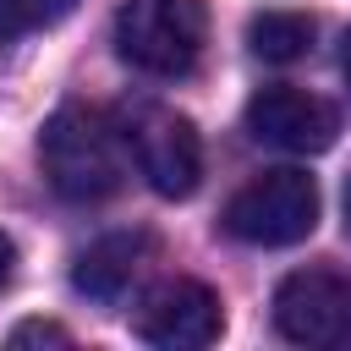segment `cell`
I'll list each match as a JSON object with an SVG mask.
<instances>
[{
	"label": "cell",
	"mask_w": 351,
	"mask_h": 351,
	"mask_svg": "<svg viewBox=\"0 0 351 351\" xmlns=\"http://www.w3.org/2000/svg\"><path fill=\"white\" fill-rule=\"evenodd\" d=\"M38 165L66 203H104L126 181V132L93 104H60L38 132Z\"/></svg>",
	"instance_id": "1"
},
{
	"label": "cell",
	"mask_w": 351,
	"mask_h": 351,
	"mask_svg": "<svg viewBox=\"0 0 351 351\" xmlns=\"http://www.w3.org/2000/svg\"><path fill=\"white\" fill-rule=\"evenodd\" d=\"M208 38L203 0H121L115 55L143 77H186Z\"/></svg>",
	"instance_id": "2"
},
{
	"label": "cell",
	"mask_w": 351,
	"mask_h": 351,
	"mask_svg": "<svg viewBox=\"0 0 351 351\" xmlns=\"http://www.w3.org/2000/svg\"><path fill=\"white\" fill-rule=\"evenodd\" d=\"M318 225V181L296 165L252 176L225 203V230L247 247H291Z\"/></svg>",
	"instance_id": "3"
},
{
	"label": "cell",
	"mask_w": 351,
	"mask_h": 351,
	"mask_svg": "<svg viewBox=\"0 0 351 351\" xmlns=\"http://www.w3.org/2000/svg\"><path fill=\"white\" fill-rule=\"evenodd\" d=\"M121 132H126V148H132L143 181L159 197H192L197 192V181H203V143H197L186 115L159 110V104H132L121 115Z\"/></svg>",
	"instance_id": "4"
},
{
	"label": "cell",
	"mask_w": 351,
	"mask_h": 351,
	"mask_svg": "<svg viewBox=\"0 0 351 351\" xmlns=\"http://www.w3.org/2000/svg\"><path fill=\"white\" fill-rule=\"evenodd\" d=\"M274 329L291 346H351V274L296 269L274 291Z\"/></svg>",
	"instance_id": "5"
},
{
	"label": "cell",
	"mask_w": 351,
	"mask_h": 351,
	"mask_svg": "<svg viewBox=\"0 0 351 351\" xmlns=\"http://www.w3.org/2000/svg\"><path fill=\"white\" fill-rule=\"evenodd\" d=\"M219 329H225V313L203 280H165L137 307V340L159 351H203L219 340Z\"/></svg>",
	"instance_id": "6"
},
{
	"label": "cell",
	"mask_w": 351,
	"mask_h": 351,
	"mask_svg": "<svg viewBox=\"0 0 351 351\" xmlns=\"http://www.w3.org/2000/svg\"><path fill=\"white\" fill-rule=\"evenodd\" d=\"M247 132L285 154H324L335 143V110L307 88L274 82L247 99Z\"/></svg>",
	"instance_id": "7"
},
{
	"label": "cell",
	"mask_w": 351,
	"mask_h": 351,
	"mask_svg": "<svg viewBox=\"0 0 351 351\" xmlns=\"http://www.w3.org/2000/svg\"><path fill=\"white\" fill-rule=\"evenodd\" d=\"M148 247H154V241H148L143 230H115V236L93 241L88 252H77V263H71V285H77L82 296H93V302H121L126 285L143 274Z\"/></svg>",
	"instance_id": "8"
},
{
	"label": "cell",
	"mask_w": 351,
	"mask_h": 351,
	"mask_svg": "<svg viewBox=\"0 0 351 351\" xmlns=\"http://www.w3.org/2000/svg\"><path fill=\"white\" fill-rule=\"evenodd\" d=\"M247 44H252L258 60L291 66V60H302L313 49V16H302V11H258L247 22Z\"/></svg>",
	"instance_id": "9"
},
{
	"label": "cell",
	"mask_w": 351,
	"mask_h": 351,
	"mask_svg": "<svg viewBox=\"0 0 351 351\" xmlns=\"http://www.w3.org/2000/svg\"><path fill=\"white\" fill-rule=\"evenodd\" d=\"M77 0H0V44H16L38 27H55Z\"/></svg>",
	"instance_id": "10"
},
{
	"label": "cell",
	"mask_w": 351,
	"mask_h": 351,
	"mask_svg": "<svg viewBox=\"0 0 351 351\" xmlns=\"http://www.w3.org/2000/svg\"><path fill=\"white\" fill-rule=\"evenodd\" d=\"M11 346H71V335L60 324H44V318H27L11 329Z\"/></svg>",
	"instance_id": "11"
},
{
	"label": "cell",
	"mask_w": 351,
	"mask_h": 351,
	"mask_svg": "<svg viewBox=\"0 0 351 351\" xmlns=\"http://www.w3.org/2000/svg\"><path fill=\"white\" fill-rule=\"evenodd\" d=\"M11 269H16V247H11V236L0 230V291H5V280H11Z\"/></svg>",
	"instance_id": "12"
},
{
	"label": "cell",
	"mask_w": 351,
	"mask_h": 351,
	"mask_svg": "<svg viewBox=\"0 0 351 351\" xmlns=\"http://www.w3.org/2000/svg\"><path fill=\"white\" fill-rule=\"evenodd\" d=\"M340 77H346V93H351V27H346V38H340Z\"/></svg>",
	"instance_id": "13"
},
{
	"label": "cell",
	"mask_w": 351,
	"mask_h": 351,
	"mask_svg": "<svg viewBox=\"0 0 351 351\" xmlns=\"http://www.w3.org/2000/svg\"><path fill=\"white\" fill-rule=\"evenodd\" d=\"M346 225H351V181H346Z\"/></svg>",
	"instance_id": "14"
}]
</instances>
